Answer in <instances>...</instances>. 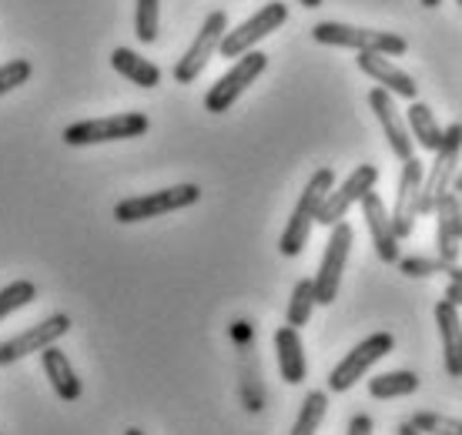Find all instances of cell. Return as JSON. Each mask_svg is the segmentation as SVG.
Segmentation results:
<instances>
[{
    "label": "cell",
    "instance_id": "32",
    "mask_svg": "<svg viewBox=\"0 0 462 435\" xmlns=\"http://www.w3.org/2000/svg\"><path fill=\"white\" fill-rule=\"evenodd\" d=\"M446 301H452V305H456V309H462V282H449V285H446Z\"/></svg>",
    "mask_w": 462,
    "mask_h": 435
},
{
    "label": "cell",
    "instance_id": "24",
    "mask_svg": "<svg viewBox=\"0 0 462 435\" xmlns=\"http://www.w3.org/2000/svg\"><path fill=\"white\" fill-rule=\"evenodd\" d=\"M419 389V375L409 372V368H399V372H385V375L369 378V395L372 399H402V395H412Z\"/></svg>",
    "mask_w": 462,
    "mask_h": 435
},
{
    "label": "cell",
    "instance_id": "4",
    "mask_svg": "<svg viewBox=\"0 0 462 435\" xmlns=\"http://www.w3.org/2000/svg\"><path fill=\"white\" fill-rule=\"evenodd\" d=\"M201 198L198 184H174V188H162V191H151V195L125 198L115 205V221L121 225H134V221H151V218L171 215L181 208H191Z\"/></svg>",
    "mask_w": 462,
    "mask_h": 435
},
{
    "label": "cell",
    "instance_id": "28",
    "mask_svg": "<svg viewBox=\"0 0 462 435\" xmlns=\"http://www.w3.org/2000/svg\"><path fill=\"white\" fill-rule=\"evenodd\" d=\"M37 298V288L34 282H11L7 288H0V319H7L14 315L17 309H27L31 301Z\"/></svg>",
    "mask_w": 462,
    "mask_h": 435
},
{
    "label": "cell",
    "instance_id": "19",
    "mask_svg": "<svg viewBox=\"0 0 462 435\" xmlns=\"http://www.w3.org/2000/svg\"><path fill=\"white\" fill-rule=\"evenodd\" d=\"M275 356H278V372L289 385H301L309 375V358H305V345H301L299 329L282 325L275 332Z\"/></svg>",
    "mask_w": 462,
    "mask_h": 435
},
{
    "label": "cell",
    "instance_id": "8",
    "mask_svg": "<svg viewBox=\"0 0 462 435\" xmlns=\"http://www.w3.org/2000/svg\"><path fill=\"white\" fill-rule=\"evenodd\" d=\"M352 228L346 221L332 225V235H328V245L322 252V264H319V275L312 278L315 285V305H332L338 298V288H342V272L348 264V252H352Z\"/></svg>",
    "mask_w": 462,
    "mask_h": 435
},
{
    "label": "cell",
    "instance_id": "36",
    "mask_svg": "<svg viewBox=\"0 0 462 435\" xmlns=\"http://www.w3.org/2000/svg\"><path fill=\"white\" fill-rule=\"evenodd\" d=\"M125 435H144V432H141V429H134V425H131V429H125Z\"/></svg>",
    "mask_w": 462,
    "mask_h": 435
},
{
    "label": "cell",
    "instance_id": "20",
    "mask_svg": "<svg viewBox=\"0 0 462 435\" xmlns=\"http://www.w3.org/2000/svg\"><path fill=\"white\" fill-rule=\"evenodd\" d=\"M41 366H44V375L51 378V385H54L60 402L81 399V392H84L81 378H78V372H74V366H70V358L60 352L58 345H47L44 352H41Z\"/></svg>",
    "mask_w": 462,
    "mask_h": 435
},
{
    "label": "cell",
    "instance_id": "18",
    "mask_svg": "<svg viewBox=\"0 0 462 435\" xmlns=\"http://www.w3.org/2000/svg\"><path fill=\"white\" fill-rule=\"evenodd\" d=\"M436 325H439L446 372L452 378H462V319H459V309L452 301H446V298L436 305Z\"/></svg>",
    "mask_w": 462,
    "mask_h": 435
},
{
    "label": "cell",
    "instance_id": "9",
    "mask_svg": "<svg viewBox=\"0 0 462 435\" xmlns=\"http://www.w3.org/2000/svg\"><path fill=\"white\" fill-rule=\"evenodd\" d=\"M393 348H395V335L393 332L369 335L365 342H358L356 348H352V352H348V356L342 358L332 372H328V389H332V392H348L358 378L365 375L375 362H382V358L389 356Z\"/></svg>",
    "mask_w": 462,
    "mask_h": 435
},
{
    "label": "cell",
    "instance_id": "5",
    "mask_svg": "<svg viewBox=\"0 0 462 435\" xmlns=\"http://www.w3.org/2000/svg\"><path fill=\"white\" fill-rule=\"evenodd\" d=\"M265 68H268V54H262V51H248L242 58H235V64H231V68L211 84V91L205 94V111H211V115L231 111V104L238 101L254 80L265 74Z\"/></svg>",
    "mask_w": 462,
    "mask_h": 435
},
{
    "label": "cell",
    "instance_id": "33",
    "mask_svg": "<svg viewBox=\"0 0 462 435\" xmlns=\"http://www.w3.org/2000/svg\"><path fill=\"white\" fill-rule=\"evenodd\" d=\"M399 435H422V432H419L412 422H402V425H399Z\"/></svg>",
    "mask_w": 462,
    "mask_h": 435
},
{
    "label": "cell",
    "instance_id": "25",
    "mask_svg": "<svg viewBox=\"0 0 462 435\" xmlns=\"http://www.w3.org/2000/svg\"><path fill=\"white\" fill-rule=\"evenodd\" d=\"M325 412H328V395L325 392H309L289 435H319V425L325 422Z\"/></svg>",
    "mask_w": 462,
    "mask_h": 435
},
{
    "label": "cell",
    "instance_id": "27",
    "mask_svg": "<svg viewBox=\"0 0 462 435\" xmlns=\"http://www.w3.org/2000/svg\"><path fill=\"white\" fill-rule=\"evenodd\" d=\"M162 27V0H134V34L141 44H154Z\"/></svg>",
    "mask_w": 462,
    "mask_h": 435
},
{
    "label": "cell",
    "instance_id": "37",
    "mask_svg": "<svg viewBox=\"0 0 462 435\" xmlns=\"http://www.w3.org/2000/svg\"><path fill=\"white\" fill-rule=\"evenodd\" d=\"M456 4H459V11H462V0H456Z\"/></svg>",
    "mask_w": 462,
    "mask_h": 435
},
{
    "label": "cell",
    "instance_id": "1",
    "mask_svg": "<svg viewBox=\"0 0 462 435\" xmlns=\"http://www.w3.org/2000/svg\"><path fill=\"white\" fill-rule=\"evenodd\" d=\"M332 188H336V171H332V168H319V171L309 178V184H305V191H301V198H299V205H295V211H291V218H289V225L282 231V241H278V252L285 255V258H295V255L305 252L315 218H319V208H322L325 195H328Z\"/></svg>",
    "mask_w": 462,
    "mask_h": 435
},
{
    "label": "cell",
    "instance_id": "12",
    "mask_svg": "<svg viewBox=\"0 0 462 435\" xmlns=\"http://www.w3.org/2000/svg\"><path fill=\"white\" fill-rule=\"evenodd\" d=\"M375 184H379V168H375V164H358L346 181L325 195V201H322V208H319V218H315V221H319V225H325V228H332V225H338V221H346L348 208L358 205V201L365 198V191H372Z\"/></svg>",
    "mask_w": 462,
    "mask_h": 435
},
{
    "label": "cell",
    "instance_id": "2",
    "mask_svg": "<svg viewBox=\"0 0 462 435\" xmlns=\"http://www.w3.org/2000/svg\"><path fill=\"white\" fill-rule=\"evenodd\" d=\"M312 37L319 44L328 47H348V51H375L385 58H399L409 51V41L393 31H369V27H352V23L322 21L312 27Z\"/></svg>",
    "mask_w": 462,
    "mask_h": 435
},
{
    "label": "cell",
    "instance_id": "10",
    "mask_svg": "<svg viewBox=\"0 0 462 435\" xmlns=\"http://www.w3.org/2000/svg\"><path fill=\"white\" fill-rule=\"evenodd\" d=\"M225 31H228V14L211 11L208 17H205V23H201L198 37L188 44L185 58L174 64V80H178V84L198 80V74L208 68V60L218 54V44H221V37H225Z\"/></svg>",
    "mask_w": 462,
    "mask_h": 435
},
{
    "label": "cell",
    "instance_id": "6",
    "mask_svg": "<svg viewBox=\"0 0 462 435\" xmlns=\"http://www.w3.org/2000/svg\"><path fill=\"white\" fill-rule=\"evenodd\" d=\"M432 154H436V161H432V168L422 178V215H432L436 205H439V198L452 191L456 164H459L462 154V125L442 127V144Z\"/></svg>",
    "mask_w": 462,
    "mask_h": 435
},
{
    "label": "cell",
    "instance_id": "30",
    "mask_svg": "<svg viewBox=\"0 0 462 435\" xmlns=\"http://www.w3.org/2000/svg\"><path fill=\"white\" fill-rule=\"evenodd\" d=\"M31 74H34V68H31V60H27V58L7 60V64L0 68V94H11L14 88L27 84V80H31Z\"/></svg>",
    "mask_w": 462,
    "mask_h": 435
},
{
    "label": "cell",
    "instance_id": "7",
    "mask_svg": "<svg viewBox=\"0 0 462 435\" xmlns=\"http://www.w3.org/2000/svg\"><path fill=\"white\" fill-rule=\"evenodd\" d=\"M285 21H289V7H285L282 0H272L262 11H254L248 21L238 23L235 31H225V37H221V44H218V54L231 60L242 58V54H248L258 41H265L272 31H278Z\"/></svg>",
    "mask_w": 462,
    "mask_h": 435
},
{
    "label": "cell",
    "instance_id": "11",
    "mask_svg": "<svg viewBox=\"0 0 462 435\" xmlns=\"http://www.w3.org/2000/svg\"><path fill=\"white\" fill-rule=\"evenodd\" d=\"M422 178H426V164L416 154L402 161V174H399V188H395V208L389 211L399 241L416 231V221L422 215Z\"/></svg>",
    "mask_w": 462,
    "mask_h": 435
},
{
    "label": "cell",
    "instance_id": "16",
    "mask_svg": "<svg viewBox=\"0 0 462 435\" xmlns=\"http://www.w3.org/2000/svg\"><path fill=\"white\" fill-rule=\"evenodd\" d=\"M356 64H358V70H362V74H369V78L375 80L379 88H385L393 97L416 101L419 84L412 80V74H405V70L399 68V64H393L385 54H375V51H358Z\"/></svg>",
    "mask_w": 462,
    "mask_h": 435
},
{
    "label": "cell",
    "instance_id": "17",
    "mask_svg": "<svg viewBox=\"0 0 462 435\" xmlns=\"http://www.w3.org/2000/svg\"><path fill=\"white\" fill-rule=\"evenodd\" d=\"M432 215H436V245H439V258H446V262H459V252H462L459 195H456V191L442 195Z\"/></svg>",
    "mask_w": 462,
    "mask_h": 435
},
{
    "label": "cell",
    "instance_id": "26",
    "mask_svg": "<svg viewBox=\"0 0 462 435\" xmlns=\"http://www.w3.org/2000/svg\"><path fill=\"white\" fill-rule=\"evenodd\" d=\"M312 309H315V285H312V278H301V282H295V288H291L285 321H289L291 329H301V325H309V319H312Z\"/></svg>",
    "mask_w": 462,
    "mask_h": 435
},
{
    "label": "cell",
    "instance_id": "34",
    "mask_svg": "<svg viewBox=\"0 0 462 435\" xmlns=\"http://www.w3.org/2000/svg\"><path fill=\"white\" fill-rule=\"evenodd\" d=\"M419 4H422V7H426V11H436V7H439L442 0H419Z\"/></svg>",
    "mask_w": 462,
    "mask_h": 435
},
{
    "label": "cell",
    "instance_id": "3",
    "mask_svg": "<svg viewBox=\"0 0 462 435\" xmlns=\"http://www.w3.org/2000/svg\"><path fill=\"white\" fill-rule=\"evenodd\" d=\"M148 115L127 111V115L94 117V121H78L64 131V144L70 148H88V144H107V141H131L148 134Z\"/></svg>",
    "mask_w": 462,
    "mask_h": 435
},
{
    "label": "cell",
    "instance_id": "23",
    "mask_svg": "<svg viewBox=\"0 0 462 435\" xmlns=\"http://www.w3.org/2000/svg\"><path fill=\"white\" fill-rule=\"evenodd\" d=\"M399 272L405 278H432V275H449V282H462V264L459 262H446V258H426V255H409V258H399Z\"/></svg>",
    "mask_w": 462,
    "mask_h": 435
},
{
    "label": "cell",
    "instance_id": "29",
    "mask_svg": "<svg viewBox=\"0 0 462 435\" xmlns=\"http://www.w3.org/2000/svg\"><path fill=\"white\" fill-rule=\"evenodd\" d=\"M409 422L416 425L422 435H462V419H452V415L439 412H416Z\"/></svg>",
    "mask_w": 462,
    "mask_h": 435
},
{
    "label": "cell",
    "instance_id": "31",
    "mask_svg": "<svg viewBox=\"0 0 462 435\" xmlns=\"http://www.w3.org/2000/svg\"><path fill=\"white\" fill-rule=\"evenodd\" d=\"M372 432H375L372 415H365V412L352 415V422H348V435H372Z\"/></svg>",
    "mask_w": 462,
    "mask_h": 435
},
{
    "label": "cell",
    "instance_id": "22",
    "mask_svg": "<svg viewBox=\"0 0 462 435\" xmlns=\"http://www.w3.org/2000/svg\"><path fill=\"white\" fill-rule=\"evenodd\" d=\"M405 127H409V134L416 138L419 148L426 151H436L442 144V127L432 115V107L422 101H409V115H405Z\"/></svg>",
    "mask_w": 462,
    "mask_h": 435
},
{
    "label": "cell",
    "instance_id": "14",
    "mask_svg": "<svg viewBox=\"0 0 462 435\" xmlns=\"http://www.w3.org/2000/svg\"><path fill=\"white\" fill-rule=\"evenodd\" d=\"M358 205H362V218H365V225H369L375 255H379L385 264H395L399 262V235H395V228H393V215H389L385 201H382L379 191L372 188V191H365V198H362Z\"/></svg>",
    "mask_w": 462,
    "mask_h": 435
},
{
    "label": "cell",
    "instance_id": "13",
    "mask_svg": "<svg viewBox=\"0 0 462 435\" xmlns=\"http://www.w3.org/2000/svg\"><path fill=\"white\" fill-rule=\"evenodd\" d=\"M68 332H70V315H64V311H58V315H51V319H44V321H37L27 332L14 335V338H7V342L0 345V368L14 366V362H21V358L34 356V352H44L47 345H54L60 335H68Z\"/></svg>",
    "mask_w": 462,
    "mask_h": 435
},
{
    "label": "cell",
    "instance_id": "21",
    "mask_svg": "<svg viewBox=\"0 0 462 435\" xmlns=\"http://www.w3.org/2000/svg\"><path fill=\"white\" fill-rule=\"evenodd\" d=\"M111 68H115L121 78L134 80L138 88H158V84H162V68L151 64L148 58L134 54V51H127V47H115V51H111Z\"/></svg>",
    "mask_w": 462,
    "mask_h": 435
},
{
    "label": "cell",
    "instance_id": "35",
    "mask_svg": "<svg viewBox=\"0 0 462 435\" xmlns=\"http://www.w3.org/2000/svg\"><path fill=\"white\" fill-rule=\"evenodd\" d=\"M301 7H309V11H312V7H322V0H299Z\"/></svg>",
    "mask_w": 462,
    "mask_h": 435
},
{
    "label": "cell",
    "instance_id": "15",
    "mask_svg": "<svg viewBox=\"0 0 462 435\" xmlns=\"http://www.w3.org/2000/svg\"><path fill=\"white\" fill-rule=\"evenodd\" d=\"M369 107L375 111L382 125V134L389 141V148L399 161H409L412 158V134H409V127H405L402 115H399V107H395V97L385 88H372L369 91Z\"/></svg>",
    "mask_w": 462,
    "mask_h": 435
}]
</instances>
